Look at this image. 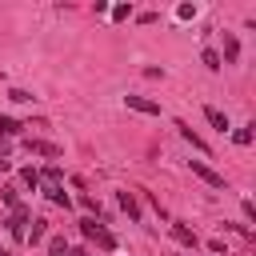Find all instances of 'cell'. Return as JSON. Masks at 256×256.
Masks as SVG:
<instances>
[{
    "label": "cell",
    "mask_w": 256,
    "mask_h": 256,
    "mask_svg": "<svg viewBox=\"0 0 256 256\" xmlns=\"http://www.w3.org/2000/svg\"><path fill=\"white\" fill-rule=\"evenodd\" d=\"M80 232H84V236H88V240H96V244H100V248H108V252H112V248H116V236H112V232H108V228H104V224H96V220H92V216H88V220H80Z\"/></svg>",
    "instance_id": "1"
},
{
    "label": "cell",
    "mask_w": 256,
    "mask_h": 256,
    "mask_svg": "<svg viewBox=\"0 0 256 256\" xmlns=\"http://www.w3.org/2000/svg\"><path fill=\"white\" fill-rule=\"evenodd\" d=\"M124 104H128L132 112H144V116H160V104H156V100H148V96H124Z\"/></svg>",
    "instance_id": "2"
},
{
    "label": "cell",
    "mask_w": 256,
    "mask_h": 256,
    "mask_svg": "<svg viewBox=\"0 0 256 256\" xmlns=\"http://www.w3.org/2000/svg\"><path fill=\"white\" fill-rule=\"evenodd\" d=\"M192 172H196V176H200L204 184H212V188H224V176H220L216 168H208L204 160H192Z\"/></svg>",
    "instance_id": "3"
},
{
    "label": "cell",
    "mask_w": 256,
    "mask_h": 256,
    "mask_svg": "<svg viewBox=\"0 0 256 256\" xmlns=\"http://www.w3.org/2000/svg\"><path fill=\"white\" fill-rule=\"evenodd\" d=\"M24 224H28V208H24V204H16V208H12V216H8V232H12L16 240H24Z\"/></svg>",
    "instance_id": "4"
},
{
    "label": "cell",
    "mask_w": 256,
    "mask_h": 256,
    "mask_svg": "<svg viewBox=\"0 0 256 256\" xmlns=\"http://www.w3.org/2000/svg\"><path fill=\"white\" fill-rule=\"evenodd\" d=\"M24 148H28V152H40V156H60L56 144H48V140H32V136L24 140Z\"/></svg>",
    "instance_id": "5"
},
{
    "label": "cell",
    "mask_w": 256,
    "mask_h": 256,
    "mask_svg": "<svg viewBox=\"0 0 256 256\" xmlns=\"http://www.w3.org/2000/svg\"><path fill=\"white\" fill-rule=\"evenodd\" d=\"M236 56H240V44H236L232 32H224V60L220 64H236Z\"/></svg>",
    "instance_id": "6"
},
{
    "label": "cell",
    "mask_w": 256,
    "mask_h": 256,
    "mask_svg": "<svg viewBox=\"0 0 256 256\" xmlns=\"http://www.w3.org/2000/svg\"><path fill=\"white\" fill-rule=\"evenodd\" d=\"M204 116H208V124H212V128H220V132H228V128H232V124H228V116H224L220 108H204Z\"/></svg>",
    "instance_id": "7"
},
{
    "label": "cell",
    "mask_w": 256,
    "mask_h": 256,
    "mask_svg": "<svg viewBox=\"0 0 256 256\" xmlns=\"http://www.w3.org/2000/svg\"><path fill=\"white\" fill-rule=\"evenodd\" d=\"M44 192H48V200H52V204H60V208H68V204H72V200H68V192H64L60 184H44Z\"/></svg>",
    "instance_id": "8"
},
{
    "label": "cell",
    "mask_w": 256,
    "mask_h": 256,
    "mask_svg": "<svg viewBox=\"0 0 256 256\" xmlns=\"http://www.w3.org/2000/svg\"><path fill=\"white\" fill-rule=\"evenodd\" d=\"M172 236H176L180 244H188V248H196V244H200V240H196V232H192V228H184V224H172Z\"/></svg>",
    "instance_id": "9"
},
{
    "label": "cell",
    "mask_w": 256,
    "mask_h": 256,
    "mask_svg": "<svg viewBox=\"0 0 256 256\" xmlns=\"http://www.w3.org/2000/svg\"><path fill=\"white\" fill-rule=\"evenodd\" d=\"M176 128H180V136H184V140H188L192 148H200V152H204V140H200V136H196V132H192V128H188L184 120H176Z\"/></svg>",
    "instance_id": "10"
},
{
    "label": "cell",
    "mask_w": 256,
    "mask_h": 256,
    "mask_svg": "<svg viewBox=\"0 0 256 256\" xmlns=\"http://www.w3.org/2000/svg\"><path fill=\"white\" fill-rule=\"evenodd\" d=\"M20 120H12V116H0V136H20Z\"/></svg>",
    "instance_id": "11"
},
{
    "label": "cell",
    "mask_w": 256,
    "mask_h": 256,
    "mask_svg": "<svg viewBox=\"0 0 256 256\" xmlns=\"http://www.w3.org/2000/svg\"><path fill=\"white\" fill-rule=\"evenodd\" d=\"M44 232H48V220H32V232H24V236H28L32 244H40V240H44Z\"/></svg>",
    "instance_id": "12"
},
{
    "label": "cell",
    "mask_w": 256,
    "mask_h": 256,
    "mask_svg": "<svg viewBox=\"0 0 256 256\" xmlns=\"http://www.w3.org/2000/svg\"><path fill=\"white\" fill-rule=\"evenodd\" d=\"M232 140H236L240 148H248V144H252V124H244V128H236V132H232Z\"/></svg>",
    "instance_id": "13"
},
{
    "label": "cell",
    "mask_w": 256,
    "mask_h": 256,
    "mask_svg": "<svg viewBox=\"0 0 256 256\" xmlns=\"http://www.w3.org/2000/svg\"><path fill=\"white\" fill-rule=\"evenodd\" d=\"M40 180H44V184H60V180H64V172H60L56 164H48V168L40 172Z\"/></svg>",
    "instance_id": "14"
},
{
    "label": "cell",
    "mask_w": 256,
    "mask_h": 256,
    "mask_svg": "<svg viewBox=\"0 0 256 256\" xmlns=\"http://www.w3.org/2000/svg\"><path fill=\"white\" fill-rule=\"evenodd\" d=\"M120 208L132 216V220H140V212H136V200H132V192H120Z\"/></svg>",
    "instance_id": "15"
},
{
    "label": "cell",
    "mask_w": 256,
    "mask_h": 256,
    "mask_svg": "<svg viewBox=\"0 0 256 256\" xmlns=\"http://www.w3.org/2000/svg\"><path fill=\"white\" fill-rule=\"evenodd\" d=\"M48 256H68V244H64V236H52V240H48Z\"/></svg>",
    "instance_id": "16"
},
{
    "label": "cell",
    "mask_w": 256,
    "mask_h": 256,
    "mask_svg": "<svg viewBox=\"0 0 256 256\" xmlns=\"http://www.w3.org/2000/svg\"><path fill=\"white\" fill-rule=\"evenodd\" d=\"M204 64H208L212 72H220V52H216V48H204Z\"/></svg>",
    "instance_id": "17"
},
{
    "label": "cell",
    "mask_w": 256,
    "mask_h": 256,
    "mask_svg": "<svg viewBox=\"0 0 256 256\" xmlns=\"http://www.w3.org/2000/svg\"><path fill=\"white\" fill-rule=\"evenodd\" d=\"M20 180H24L28 188H36V184H40V172H36V168H24V172H20Z\"/></svg>",
    "instance_id": "18"
},
{
    "label": "cell",
    "mask_w": 256,
    "mask_h": 256,
    "mask_svg": "<svg viewBox=\"0 0 256 256\" xmlns=\"http://www.w3.org/2000/svg\"><path fill=\"white\" fill-rule=\"evenodd\" d=\"M176 16H180V20H192V16H196V4H180Z\"/></svg>",
    "instance_id": "19"
},
{
    "label": "cell",
    "mask_w": 256,
    "mask_h": 256,
    "mask_svg": "<svg viewBox=\"0 0 256 256\" xmlns=\"http://www.w3.org/2000/svg\"><path fill=\"white\" fill-rule=\"evenodd\" d=\"M8 100H16V104H28V100H32V96H28V92H24V88H12V92H8Z\"/></svg>",
    "instance_id": "20"
},
{
    "label": "cell",
    "mask_w": 256,
    "mask_h": 256,
    "mask_svg": "<svg viewBox=\"0 0 256 256\" xmlns=\"http://www.w3.org/2000/svg\"><path fill=\"white\" fill-rule=\"evenodd\" d=\"M0 196H4V204H8V208H16V204H20V200H16V188H0Z\"/></svg>",
    "instance_id": "21"
},
{
    "label": "cell",
    "mask_w": 256,
    "mask_h": 256,
    "mask_svg": "<svg viewBox=\"0 0 256 256\" xmlns=\"http://www.w3.org/2000/svg\"><path fill=\"white\" fill-rule=\"evenodd\" d=\"M112 16H116V20H128V16H132V8H128V4H116V8H112Z\"/></svg>",
    "instance_id": "22"
},
{
    "label": "cell",
    "mask_w": 256,
    "mask_h": 256,
    "mask_svg": "<svg viewBox=\"0 0 256 256\" xmlns=\"http://www.w3.org/2000/svg\"><path fill=\"white\" fill-rule=\"evenodd\" d=\"M68 256H88V252L84 248H68Z\"/></svg>",
    "instance_id": "23"
},
{
    "label": "cell",
    "mask_w": 256,
    "mask_h": 256,
    "mask_svg": "<svg viewBox=\"0 0 256 256\" xmlns=\"http://www.w3.org/2000/svg\"><path fill=\"white\" fill-rule=\"evenodd\" d=\"M0 256H12V252H4V248H0Z\"/></svg>",
    "instance_id": "24"
}]
</instances>
